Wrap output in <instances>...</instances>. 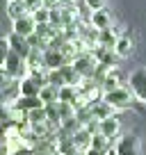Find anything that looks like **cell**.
Wrapping results in <instances>:
<instances>
[{"mask_svg":"<svg viewBox=\"0 0 146 155\" xmlns=\"http://www.w3.org/2000/svg\"><path fill=\"white\" fill-rule=\"evenodd\" d=\"M135 98L137 96L130 91V89H123V87H117V89H112V91L103 94V101L110 103L114 110H128V107H132Z\"/></svg>","mask_w":146,"mask_h":155,"instance_id":"cell-1","label":"cell"},{"mask_svg":"<svg viewBox=\"0 0 146 155\" xmlns=\"http://www.w3.org/2000/svg\"><path fill=\"white\" fill-rule=\"evenodd\" d=\"M5 68L7 73H9L14 80H23L25 75H30V66H28V59H23L21 55H16L14 50H12L9 55H7V59H5Z\"/></svg>","mask_w":146,"mask_h":155,"instance_id":"cell-2","label":"cell"},{"mask_svg":"<svg viewBox=\"0 0 146 155\" xmlns=\"http://www.w3.org/2000/svg\"><path fill=\"white\" fill-rule=\"evenodd\" d=\"M73 66H75V71H78L85 80H87V78L94 80V73H96L98 62H96V57H94L91 53H80L78 57L73 59Z\"/></svg>","mask_w":146,"mask_h":155,"instance_id":"cell-3","label":"cell"},{"mask_svg":"<svg viewBox=\"0 0 146 155\" xmlns=\"http://www.w3.org/2000/svg\"><path fill=\"white\" fill-rule=\"evenodd\" d=\"M130 91L137 96V101L146 103V66L135 68L130 73Z\"/></svg>","mask_w":146,"mask_h":155,"instance_id":"cell-4","label":"cell"},{"mask_svg":"<svg viewBox=\"0 0 146 155\" xmlns=\"http://www.w3.org/2000/svg\"><path fill=\"white\" fill-rule=\"evenodd\" d=\"M114 153L117 155H141L139 153V139L135 135H123L114 144Z\"/></svg>","mask_w":146,"mask_h":155,"instance_id":"cell-5","label":"cell"},{"mask_svg":"<svg viewBox=\"0 0 146 155\" xmlns=\"http://www.w3.org/2000/svg\"><path fill=\"white\" fill-rule=\"evenodd\" d=\"M7 39H9V46H12V50H14L16 55H21L23 59H28V57H30V53H32V46H30L28 37H21V34L12 32Z\"/></svg>","mask_w":146,"mask_h":155,"instance_id":"cell-6","label":"cell"},{"mask_svg":"<svg viewBox=\"0 0 146 155\" xmlns=\"http://www.w3.org/2000/svg\"><path fill=\"white\" fill-rule=\"evenodd\" d=\"M44 62H46V68H48V71H55V68H62L64 64H68V59L62 55V50L46 48L44 50Z\"/></svg>","mask_w":146,"mask_h":155,"instance_id":"cell-7","label":"cell"},{"mask_svg":"<svg viewBox=\"0 0 146 155\" xmlns=\"http://www.w3.org/2000/svg\"><path fill=\"white\" fill-rule=\"evenodd\" d=\"M34 30H37V21L32 18V14H25L23 18L14 21V28H12V32L21 34V37H32Z\"/></svg>","mask_w":146,"mask_h":155,"instance_id":"cell-8","label":"cell"},{"mask_svg":"<svg viewBox=\"0 0 146 155\" xmlns=\"http://www.w3.org/2000/svg\"><path fill=\"white\" fill-rule=\"evenodd\" d=\"M39 107H46V103L39 96H18L14 101V110H21V112H32V110H39Z\"/></svg>","mask_w":146,"mask_h":155,"instance_id":"cell-9","label":"cell"},{"mask_svg":"<svg viewBox=\"0 0 146 155\" xmlns=\"http://www.w3.org/2000/svg\"><path fill=\"white\" fill-rule=\"evenodd\" d=\"M94 57H96L98 64H103V66L107 68H114V59H117V53H114L112 48H105V46H96V50H94Z\"/></svg>","mask_w":146,"mask_h":155,"instance_id":"cell-10","label":"cell"},{"mask_svg":"<svg viewBox=\"0 0 146 155\" xmlns=\"http://www.w3.org/2000/svg\"><path fill=\"white\" fill-rule=\"evenodd\" d=\"M98 132H101L103 137H107V139H114V137L119 135V119L117 116H110V119L98 121Z\"/></svg>","mask_w":146,"mask_h":155,"instance_id":"cell-11","label":"cell"},{"mask_svg":"<svg viewBox=\"0 0 146 155\" xmlns=\"http://www.w3.org/2000/svg\"><path fill=\"white\" fill-rule=\"evenodd\" d=\"M89 110H91V114H94V119H96V121H103V119L114 116V107L110 105V103H105V101L91 103V105H89Z\"/></svg>","mask_w":146,"mask_h":155,"instance_id":"cell-12","label":"cell"},{"mask_svg":"<svg viewBox=\"0 0 146 155\" xmlns=\"http://www.w3.org/2000/svg\"><path fill=\"white\" fill-rule=\"evenodd\" d=\"M59 103H71V105L78 107L80 89L75 87V84H64V87H59Z\"/></svg>","mask_w":146,"mask_h":155,"instance_id":"cell-13","label":"cell"},{"mask_svg":"<svg viewBox=\"0 0 146 155\" xmlns=\"http://www.w3.org/2000/svg\"><path fill=\"white\" fill-rule=\"evenodd\" d=\"M96 135V132H91L89 128H80L75 135H73V141H75V146H78L80 153H85V150L91 146V137Z\"/></svg>","mask_w":146,"mask_h":155,"instance_id":"cell-14","label":"cell"},{"mask_svg":"<svg viewBox=\"0 0 146 155\" xmlns=\"http://www.w3.org/2000/svg\"><path fill=\"white\" fill-rule=\"evenodd\" d=\"M25 14H30V12H28V7H25L23 0H12V2H7V16H9L12 21L23 18Z\"/></svg>","mask_w":146,"mask_h":155,"instance_id":"cell-15","label":"cell"},{"mask_svg":"<svg viewBox=\"0 0 146 155\" xmlns=\"http://www.w3.org/2000/svg\"><path fill=\"white\" fill-rule=\"evenodd\" d=\"M114 53H117V57H128V55L132 53V39L128 37V34H121V37L117 39Z\"/></svg>","mask_w":146,"mask_h":155,"instance_id":"cell-16","label":"cell"},{"mask_svg":"<svg viewBox=\"0 0 146 155\" xmlns=\"http://www.w3.org/2000/svg\"><path fill=\"white\" fill-rule=\"evenodd\" d=\"M117 34H114V30L112 28H107V30H101L98 32V46H105V48H112L114 50V46H117Z\"/></svg>","mask_w":146,"mask_h":155,"instance_id":"cell-17","label":"cell"},{"mask_svg":"<svg viewBox=\"0 0 146 155\" xmlns=\"http://www.w3.org/2000/svg\"><path fill=\"white\" fill-rule=\"evenodd\" d=\"M91 25L96 30H107V28H110V14H107L105 9L91 12Z\"/></svg>","mask_w":146,"mask_h":155,"instance_id":"cell-18","label":"cell"},{"mask_svg":"<svg viewBox=\"0 0 146 155\" xmlns=\"http://www.w3.org/2000/svg\"><path fill=\"white\" fill-rule=\"evenodd\" d=\"M39 98L48 105V103H59V87H55V84H46L44 89H41Z\"/></svg>","mask_w":146,"mask_h":155,"instance_id":"cell-19","label":"cell"},{"mask_svg":"<svg viewBox=\"0 0 146 155\" xmlns=\"http://www.w3.org/2000/svg\"><path fill=\"white\" fill-rule=\"evenodd\" d=\"M103 89L105 91H112V89H117L119 87V71L117 68H107V73H105V78H103Z\"/></svg>","mask_w":146,"mask_h":155,"instance_id":"cell-20","label":"cell"},{"mask_svg":"<svg viewBox=\"0 0 146 155\" xmlns=\"http://www.w3.org/2000/svg\"><path fill=\"white\" fill-rule=\"evenodd\" d=\"M28 121H30V126H32V123H48V114H46V107H39V110L28 112Z\"/></svg>","mask_w":146,"mask_h":155,"instance_id":"cell-21","label":"cell"},{"mask_svg":"<svg viewBox=\"0 0 146 155\" xmlns=\"http://www.w3.org/2000/svg\"><path fill=\"white\" fill-rule=\"evenodd\" d=\"M14 121V107H0V126H9Z\"/></svg>","mask_w":146,"mask_h":155,"instance_id":"cell-22","label":"cell"},{"mask_svg":"<svg viewBox=\"0 0 146 155\" xmlns=\"http://www.w3.org/2000/svg\"><path fill=\"white\" fill-rule=\"evenodd\" d=\"M12 53V46H9V39L7 37H0V66H5V59L7 55Z\"/></svg>","mask_w":146,"mask_h":155,"instance_id":"cell-23","label":"cell"},{"mask_svg":"<svg viewBox=\"0 0 146 155\" xmlns=\"http://www.w3.org/2000/svg\"><path fill=\"white\" fill-rule=\"evenodd\" d=\"M32 18L37 21V25L39 23H48L50 21V9H46V7H39V9L32 12Z\"/></svg>","mask_w":146,"mask_h":155,"instance_id":"cell-24","label":"cell"},{"mask_svg":"<svg viewBox=\"0 0 146 155\" xmlns=\"http://www.w3.org/2000/svg\"><path fill=\"white\" fill-rule=\"evenodd\" d=\"M12 84H14V78H12L9 73L5 71V68L0 66V91H7Z\"/></svg>","mask_w":146,"mask_h":155,"instance_id":"cell-25","label":"cell"},{"mask_svg":"<svg viewBox=\"0 0 146 155\" xmlns=\"http://www.w3.org/2000/svg\"><path fill=\"white\" fill-rule=\"evenodd\" d=\"M48 84L64 87V80H62V73H59V68H55V71H48Z\"/></svg>","mask_w":146,"mask_h":155,"instance_id":"cell-26","label":"cell"},{"mask_svg":"<svg viewBox=\"0 0 146 155\" xmlns=\"http://www.w3.org/2000/svg\"><path fill=\"white\" fill-rule=\"evenodd\" d=\"M85 7L91 9V12H98V9L105 7V0H85Z\"/></svg>","mask_w":146,"mask_h":155,"instance_id":"cell-27","label":"cell"},{"mask_svg":"<svg viewBox=\"0 0 146 155\" xmlns=\"http://www.w3.org/2000/svg\"><path fill=\"white\" fill-rule=\"evenodd\" d=\"M25 7H28V12L32 14L34 9H39V7H44V0H23Z\"/></svg>","mask_w":146,"mask_h":155,"instance_id":"cell-28","label":"cell"},{"mask_svg":"<svg viewBox=\"0 0 146 155\" xmlns=\"http://www.w3.org/2000/svg\"><path fill=\"white\" fill-rule=\"evenodd\" d=\"M64 5V0H44V7L46 9H57V7Z\"/></svg>","mask_w":146,"mask_h":155,"instance_id":"cell-29","label":"cell"},{"mask_svg":"<svg viewBox=\"0 0 146 155\" xmlns=\"http://www.w3.org/2000/svg\"><path fill=\"white\" fill-rule=\"evenodd\" d=\"M0 107H5V91H0Z\"/></svg>","mask_w":146,"mask_h":155,"instance_id":"cell-30","label":"cell"},{"mask_svg":"<svg viewBox=\"0 0 146 155\" xmlns=\"http://www.w3.org/2000/svg\"><path fill=\"white\" fill-rule=\"evenodd\" d=\"M107 155H117V153H114V148H112V150H110V153H107Z\"/></svg>","mask_w":146,"mask_h":155,"instance_id":"cell-31","label":"cell"},{"mask_svg":"<svg viewBox=\"0 0 146 155\" xmlns=\"http://www.w3.org/2000/svg\"><path fill=\"white\" fill-rule=\"evenodd\" d=\"M7 2H12V0H7Z\"/></svg>","mask_w":146,"mask_h":155,"instance_id":"cell-32","label":"cell"},{"mask_svg":"<svg viewBox=\"0 0 146 155\" xmlns=\"http://www.w3.org/2000/svg\"><path fill=\"white\" fill-rule=\"evenodd\" d=\"M50 155H55V153H50Z\"/></svg>","mask_w":146,"mask_h":155,"instance_id":"cell-33","label":"cell"}]
</instances>
